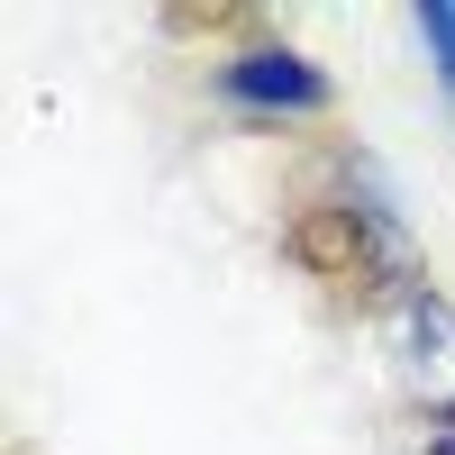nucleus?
Segmentation results:
<instances>
[{
    "label": "nucleus",
    "mask_w": 455,
    "mask_h": 455,
    "mask_svg": "<svg viewBox=\"0 0 455 455\" xmlns=\"http://www.w3.org/2000/svg\"><path fill=\"white\" fill-rule=\"evenodd\" d=\"M383 328H392V355L410 373V392L428 401V419L455 410V300L437 283H401L383 300Z\"/></svg>",
    "instance_id": "1"
},
{
    "label": "nucleus",
    "mask_w": 455,
    "mask_h": 455,
    "mask_svg": "<svg viewBox=\"0 0 455 455\" xmlns=\"http://www.w3.org/2000/svg\"><path fill=\"white\" fill-rule=\"evenodd\" d=\"M219 92L237 109H264V119H310V109H328V73L300 55V46H246L219 64Z\"/></svg>",
    "instance_id": "2"
},
{
    "label": "nucleus",
    "mask_w": 455,
    "mask_h": 455,
    "mask_svg": "<svg viewBox=\"0 0 455 455\" xmlns=\"http://www.w3.org/2000/svg\"><path fill=\"white\" fill-rule=\"evenodd\" d=\"M410 28H419V46H428V64H437V83L455 92V0H419V10H410Z\"/></svg>",
    "instance_id": "3"
},
{
    "label": "nucleus",
    "mask_w": 455,
    "mask_h": 455,
    "mask_svg": "<svg viewBox=\"0 0 455 455\" xmlns=\"http://www.w3.org/2000/svg\"><path fill=\"white\" fill-rule=\"evenodd\" d=\"M428 455H455V410H437V419H428Z\"/></svg>",
    "instance_id": "4"
}]
</instances>
